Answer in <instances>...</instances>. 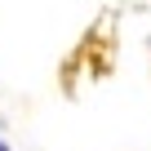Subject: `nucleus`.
Masks as SVG:
<instances>
[{
    "instance_id": "1",
    "label": "nucleus",
    "mask_w": 151,
    "mask_h": 151,
    "mask_svg": "<svg viewBox=\"0 0 151 151\" xmlns=\"http://www.w3.org/2000/svg\"><path fill=\"white\" fill-rule=\"evenodd\" d=\"M0 151H5V147H0Z\"/></svg>"
}]
</instances>
